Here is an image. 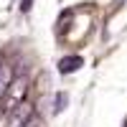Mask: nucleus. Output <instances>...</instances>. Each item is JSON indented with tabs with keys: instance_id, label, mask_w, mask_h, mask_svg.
I'll list each match as a JSON object with an SVG mask.
<instances>
[{
	"instance_id": "obj_6",
	"label": "nucleus",
	"mask_w": 127,
	"mask_h": 127,
	"mask_svg": "<svg viewBox=\"0 0 127 127\" xmlns=\"http://www.w3.org/2000/svg\"><path fill=\"white\" fill-rule=\"evenodd\" d=\"M31 3H33V0H20V10L28 13V10H31Z\"/></svg>"
},
{
	"instance_id": "obj_5",
	"label": "nucleus",
	"mask_w": 127,
	"mask_h": 127,
	"mask_svg": "<svg viewBox=\"0 0 127 127\" xmlns=\"http://www.w3.org/2000/svg\"><path fill=\"white\" fill-rule=\"evenodd\" d=\"M64 104H66V97H64V94H59V97H56V112L64 109Z\"/></svg>"
},
{
	"instance_id": "obj_3",
	"label": "nucleus",
	"mask_w": 127,
	"mask_h": 127,
	"mask_svg": "<svg viewBox=\"0 0 127 127\" xmlns=\"http://www.w3.org/2000/svg\"><path fill=\"white\" fill-rule=\"evenodd\" d=\"M81 66V59L79 56H69V59H61L59 61V71L61 74H71V71H76Z\"/></svg>"
},
{
	"instance_id": "obj_2",
	"label": "nucleus",
	"mask_w": 127,
	"mask_h": 127,
	"mask_svg": "<svg viewBox=\"0 0 127 127\" xmlns=\"http://www.w3.org/2000/svg\"><path fill=\"white\" fill-rule=\"evenodd\" d=\"M31 120H33V107H31L28 102H20L18 107L10 112V122H13V127H28Z\"/></svg>"
},
{
	"instance_id": "obj_4",
	"label": "nucleus",
	"mask_w": 127,
	"mask_h": 127,
	"mask_svg": "<svg viewBox=\"0 0 127 127\" xmlns=\"http://www.w3.org/2000/svg\"><path fill=\"white\" fill-rule=\"evenodd\" d=\"M10 79H13V74H10V69L5 66V64H0V97L5 94V89H8Z\"/></svg>"
},
{
	"instance_id": "obj_1",
	"label": "nucleus",
	"mask_w": 127,
	"mask_h": 127,
	"mask_svg": "<svg viewBox=\"0 0 127 127\" xmlns=\"http://www.w3.org/2000/svg\"><path fill=\"white\" fill-rule=\"evenodd\" d=\"M26 92H28V81H26V79H10L8 89H5V94H3L5 109L13 112L20 102H26Z\"/></svg>"
}]
</instances>
